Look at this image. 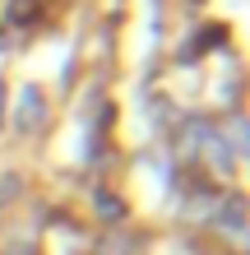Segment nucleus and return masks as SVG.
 <instances>
[{
  "label": "nucleus",
  "mask_w": 250,
  "mask_h": 255,
  "mask_svg": "<svg viewBox=\"0 0 250 255\" xmlns=\"http://www.w3.org/2000/svg\"><path fill=\"white\" fill-rule=\"evenodd\" d=\"M42 93H33V88H28L23 93V102H19V130H33V126H42Z\"/></svg>",
  "instance_id": "nucleus-2"
},
{
  "label": "nucleus",
  "mask_w": 250,
  "mask_h": 255,
  "mask_svg": "<svg viewBox=\"0 0 250 255\" xmlns=\"http://www.w3.org/2000/svg\"><path fill=\"white\" fill-rule=\"evenodd\" d=\"M28 14H37V0H9V23H28Z\"/></svg>",
  "instance_id": "nucleus-3"
},
{
  "label": "nucleus",
  "mask_w": 250,
  "mask_h": 255,
  "mask_svg": "<svg viewBox=\"0 0 250 255\" xmlns=\"http://www.w3.org/2000/svg\"><path fill=\"white\" fill-rule=\"evenodd\" d=\"M0 116H5V88H0Z\"/></svg>",
  "instance_id": "nucleus-5"
},
{
  "label": "nucleus",
  "mask_w": 250,
  "mask_h": 255,
  "mask_svg": "<svg viewBox=\"0 0 250 255\" xmlns=\"http://www.w3.org/2000/svg\"><path fill=\"white\" fill-rule=\"evenodd\" d=\"M218 228H223L227 237H246V204L232 195V200L218 209Z\"/></svg>",
  "instance_id": "nucleus-1"
},
{
  "label": "nucleus",
  "mask_w": 250,
  "mask_h": 255,
  "mask_svg": "<svg viewBox=\"0 0 250 255\" xmlns=\"http://www.w3.org/2000/svg\"><path fill=\"white\" fill-rule=\"evenodd\" d=\"M97 214H102V218H121V214H125V204L116 200V195H97Z\"/></svg>",
  "instance_id": "nucleus-4"
}]
</instances>
